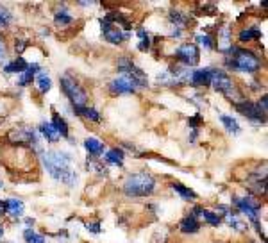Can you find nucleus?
I'll return each mask as SVG.
<instances>
[{"label":"nucleus","mask_w":268,"mask_h":243,"mask_svg":"<svg viewBox=\"0 0 268 243\" xmlns=\"http://www.w3.org/2000/svg\"><path fill=\"white\" fill-rule=\"evenodd\" d=\"M233 204L236 206L238 211L243 213V215L249 218V222H251L252 226L256 227L258 234H261L263 241H266L265 231H263V226H261V218H259V209H261V202H259L258 198H254V197H251V195H247V197H233Z\"/></svg>","instance_id":"39448f33"},{"label":"nucleus","mask_w":268,"mask_h":243,"mask_svg":"<svg viewBox=\"0 0 268 243\" xmlns=\"http://www.w3.org/2000/svg\"><path fill=\"white\" fill-rule=\"evenodd\" d=\"M117 67H118V72H120L122 75H127V77H131L132 81L136 82L138 90L147 88V86H148L147 74H145V72L141 70L140 67H136V63H134V61L129 56H122L120 59H118Z\"/></svg>","instance_id":"6e6552de"},{"label":"nucleus","mask_w":268,"mask_h":243,"mask_svg":"<svg viewBox=\"0 0 268 243\" xmlns=\"http://www.w3.org/2000/svg\"><path fill=\"white\" fill-rule=\"evenodd\" d=\"M38 74H39V64H38V63L29 64V67L25 68V70L20 74V77H18V86H21V88L29 86V84L32 82V79H34Z\"/></svg>","instance_id":"dca6fc26"},{"label":"nucleus","mask_w":268,"mask_h":243,"mask_svg":"<svg viewBox=\"0 0 268 243\" xmlns=\"http://www.w3.org/2000/svg\"><path fill=\"white\" fill-rule=\"evenodd\" d=\"M11 20H13V16H11L9 11H7L4 6H0V29L7 27V25L11 24Z\"/></svg>","instance_id":"f704fd0d"},{"label":"nucleus","mask_w":268,"mask_h":243,"mask_svg":"<svg viewBox=\"0 0 268 243\" xmlns=\"http://www.w3.org/2000/svg\"><path fill=\"white\" fill-rule=\"evenodd\" d=\"M220 122L224 123V127L227 129V132L231 134H238L240 132V125H238V122L234 120L233 117H229V115H220Z\"/></svg>","instance_id":"7c9ffc66"},{"label":"nucleus","mask_w":268,"mask_h":243,"mask_svg":"<svg viewBox=\"0 0 268 243\" xmlns=\"http://www.w3.org/2000/svg\"><path fill=\"white\" fill-rule=\"evenodd\" d=\"M209 86H213L216 92L222 93V95L226 97L227 100H231L233 104L245 99L241 90L236 86V82H234L233 79H231V75L227 74L226 70H222V68H211V81H209Z\"/></svg>","instance_id":"7ed1b4c3"},{"label":"nucleus","mask_w":268,"mask_h":243,"mask_svg":"<svg viewBox=\"0 0 268 243\" xmlns=\"http://www.w3.org/2000/svg\"><path fill=\"white\" fill-rule=\"evenodd\" d=\"M27 47H29V43L24 41V39H16V43H14V50H16V54H21Z\"/></svg>","instance_id":"4c0bfd02"},{"label":"nucleus","mask_w":268,"mask_h":243,"mask_svg":"<svg viewBox=\"0 0 268 243\" xmlns=\"http://www.w3.org/2000/svg\"><path fill=\"white\" fill-rule=\"evenodd\" d=\"M195 45H200V47H204V49H208V50H213L215 49V39L211 38L209 34H200V36H197V43Z\"/></svg>","instance_id":"473e14b6"},{"label":"nucleus","mask_w":268,"mask_h":243,"mask_svg":"<svg viewBox=\"0 0 268 243\" xmlns=\"http://www.w3.org/2000/svg\"><path fill=\"white\" fill-rule=\"evenodd\" d=\"M74 113L77 115V117H82V118H86V120H90V122H95V123L102 122V115H100L95 107H88V106L74 107Z\"/></svg>","instance_id":"6ab92c4d"},{"label":"nucleus","mask_w":268,"mask_h":243,"mask_svg":"<svg viewBox=\"0 0 268 243\" xmlns=\"http://www.w3.org/2000/svg\"><path fill=\"white\" fill-rule=\"evenodd\" d=\"M100 29H102L104 39H106L107 43H111V45H122V43L131 38L129 32H125L124 29L113 25L111 21H107L106 18H100Z\"/></svg>","instance_id":"9b49d317"},{"label":"nucleus","mask_w":268,"mask_h":243,"mask_svg":"<svg viewBox=\"0 0 268 243\" xmlns=\"http://www.w3.org/2000/svg\"><path fill=\"white\" fill-rule=\"evenodd\" d=\"M24 238L27 243H45V236L43 234L34 233L32 229H25L24 231Z\"/></svg>","instance_id":"2f4dec72"},{"label":"nucleus","mask_w":268,"mask_h":243,"mask_svg":"<svg viewBox=\"0 0 268 243\" xmlns=\"http://www.w3.org/2000/svg\"><path fill=\"white\" fill-rule=\"evenodd\" d=\"M54 21H56V25L64 27V25H70L72 21H74V18H72L66 11H59V13H56V16H54Z\"/></svg>","instance_id":"72a5a7b5"},{"label":"nucleus","mask_w":268,"mask_h":243,"mask_svg":"<svg viewBox=\"0 0 268 243\" xmlns=\"http://www.w3.org/2000/svg\"><path fill=\"white\" fill-rule=\"evenodd\" d=\"M170 188H172L175 193H179L181 197L184 198V201H193V198H197V193H195L191 188H188V186H184V184H181V183H172L170 184Z\"/></svg>","instance_id":"a878e982"},{"label":"nucleus","mask_w":268,"mask_h":243,"mask_svg":"<svg viewBox=\"0 0 268 243\" xmlns=\"http://www.w3.org/2000/svg\"><path fill=\"white\" fill-rule=\"evenodd\" d=\"M234 109L238 111L240 115H243L245 118H249L251 122L254 123H265L266 122V109H263L258 102H252V100H240V102L233 104Z\"/></svg>","instance_id":"1a4fd4ad"},{"label":"nucleus","mask_w":268,"mask_h":243,"mask_svg":"<svg viewBox=\"0 0 268 243\" xmlns=\"http://www.w3.org/2000/svg\"><path fill=\"white\" fill-rule=\"evenodd\" d=\"M191 215L193 216H200L202 220H204L206 224H209V226L213 227H218L220 224H222V215H218V213H213L209 211V209H204V208H193V211H191Z\"/></svg>","instance_id":"ddd939ff"},{"label":"nucleus","mask_w":268,"mask_h":243,"mask_svg":"<svg viewBox=\"0 0 268 243\" xmlns=\"http://www.w3.org/2000/svg\"><path fill=\"white\" fill-rule=\"evenodd\" d=\"M43 165L52 179L63 183L66 186H74L77 183V172L72 166V156L63 150H47L43 154Z\"/></svg>","instance_id":"f257e3e1"},{"label":"nucleus","mask_w":268,"mask_h":243,"mask_svg":"<svg viewBox=\"0 0 268 243\" xmlns=\"http://www.w3.org/2000/svg\"><path fill=\"white\" fill-rule=\"evenodd\" d=\"M86 166H88L90 172H95V173H99V175H102V177H106L107 172H109V170H107L106 166H104L102 163L99 161V158H88Z\"/></svg>","instance_id":"c756f323"},{"label":"nucleus","mask_w":268,"mask_h":243,"mask_svg":"<svg viewBox=\"0 0 268 243\" xmlns=\"http://www.w3.org/2000/svg\"><path fill=\"white\" fill-rule=\"evenodd\" d=\"M27 67H29V63L24 59V57H16V59H13L11 63L4 64V72H6V74H18L20 75Z\"/></svg>","instance_id":"5701e85b"},{"label":"nucleus","mask_w":268,"mask_h":243,"mask_svg":"<svg viewBox=\"0 0 268 243\" xmlns=\"http://www.w3.org/2000/svg\"><path fill=\"white\" fill-rule=\"evenodd\" d=\"M7 141L14 147H25V145H31L36 150H39V138L36 129L31 127H16V129H11L7 134Z\"/></svg>","instance_id":"0eeeda50"},{"label":"nucleus","mask_w":268,"mask_h":243,"mask_svg":"<svg viewBox=\"0 0 268 243\" xmlns=\"http://www.w3.org/2000/svg\"><path fill=\"white\" fill-rule=\"evenodd\" d=\"M61 90H63V93L66 95V99L70 100L74 107L88 106V93L84 92V88L72 75L66 74L61 77Z\"/></svg>","instance_id":"423d86ee"},{"label":"nucleus","mask_w":268,"mask_h":243,"mask_svg":"<svg viewBox=\"0 0 268 243\" xmlns=\"http://www.w3.org/2000/svg\"><path fill=\"white\" fill-rule=\"evenodd\" d=\"M173 57H175L179 63H183L186 68L197 67L198 61H200V50L195 43H183L175 49L173 52Z\"/></svg>","instance_id":"9d476101"},{"label":"nucleus","mask_w":268,"mask_h":243,"mask_svg":"<svg viewBox=\"0 0 268 243\" xmlns=\"http://www.w3.org/2000/svg\"><path fill=\"white\" fill-rule=\"evenodd\" d=\"M54 125V129L57 130V134H59V138H70V127H68L66 120H64L63 117H61L59 113H56L54 111L52 113V122H50Z\"/></svg>","instance_id":"a211bd4d"},{"label":"nucleus","mask_w":268,"mask_h":243,"mask_svg":"<svg viewBox=\"0 0 268 243\" xmlns=\"http://www.w3.org/2000/svg\"><path fill=\"white\" fill-rule=\"evenodd\" d=\"M4 233H6V229H4V227H2V226H0V238H2V236H4Z\"/></svg>","instance_id":"79ce46f5"},{"label":"nucleus","mask_w":268,"mask_h":243,"mask_svg":"<svg viewBox=\"0 0 268 243\" xmlns=\"http://www.w3.org/2000/svg\"><path fill=\"white\" fill-rule=\"evenodd\" d=\"M50 88H52V79L49 77L47 72H39V74L36 75V90H38L41 95H45V93L50 92Z\"/></svg>","instance_id":"4be33fe9"},{"label":"nucleus","mask_w":268,"mask_h":243,"mask_svg":"<svg viewBox=\"0 0 268 243\" xmlns=\"http://www.w3.org/2000/svg\"><path fill=\"white\" fill-rule=\"evenodd\" d=\"M179 231L184 234H195L200 231V222H198L197 216H193L190 213L188 216H184L183 220L179 222Z\"/></svg>","instance_id":"2eb2a0df"},{"label":"nucleus","mask_w":268,"mask_h":243,"mask_svg":"<svg viewBox=\"0 0 268 243\" xmlns=\"http://www.w3.org/2000/svg\"><path fill=\"white\" fill-rule=\"evenodd\" d=\"M154 191H155V179L148 172L131 173L124 183V193L132 198L150 197Z\"/></svg>","instance_id":"20e7f679"},{"label":"nucleus","mask_w":268,"mask_h":243,"mask_svg":"<svg viewBox=\"0 0 268 243\" xmlns=\"http://www.w3.org/2000/svg\"><path fill=\"white\" fill-rule=\"evenodd\" d=\"M86 229H88L92 234H99L100 231H102V229H100V222H99V220H97V222H88V224H86Z\"/></svg>","instance_id":"e433bc0d"},{"label":"nucleus","mask_w":268,"mask_h":243,"mask_svg":"<svg viewBox=\"0 0 268 243\" xmlns=\"http://www.w3.org/2000/svg\"><path fill=\"white\" fill-rule=\"evenodd\" d=\"M168 18H170V21H172V25H173L175 29H183L184 25H186L188 21H190L188 14L181 13V11H170Z\"/></svg>","instance_id":"c85d7f7f"},{"label":"nucleus","mask_w":268,"mask_h":243,"mask_svg":"<svg viewBox=\"0 0 268 243\" xmlns=\"http://www.w3.org/2000/svg\"><path fill=\"white\" fill-rule=\"evenodd\" d=\"M4 206H6L7 215L14 216V218H20V216H24L25 206H24V202L18 201V198H7V201H4Z\"/></svg>","instance_id":"f3484780"},{"label":"nucleus","mask_w":268,"mask_h":243,"mask_svg":"<svg viewBox=\"0 0 268 243\" xmlns=\"http://www.w3.org/2000/svg\"><path fill=\"white\" fill-rule=\"evenodd\" d=\"M109 92L113 93V95H131V93L138 92V86L131 77L118 74V77H115L113 81L109 82Z\"/></svg>","instance_id":"f8f14e48"},{"label":"nucleus","mask_w":268,"mask_h":243,"mask_svg":"<svg viewBox=\"0 0 268 243\" xmlns=\"http://www.w3.org/2000/svg\"><path fill=\"white\" fill-rule=\"evenodd\" d=\"M84 148L92 158H99L104 152V143L97 138H86L84 140Z\"/></svg>","instance_id":"412c9836"},{"label":"nucleus","mask_w":268,"mask_h":243,"mask_svg":"<svg viewBox=\"0 0 268 243\" xmlns=\"http://www.w3.org/2000/svg\"><path fill=\"white\" fill-rule=\"evenodd\" d=\"M202 122H204V118H202L200 113H195L193 117L188 120V125L191 127V130H198V127L202 125Z\"/></svg>","instance_id":"c9c22d12"},{"label":"nucleus","mask_w":268,"mask_h":243,"mask_svg":"<svg viewBox=\"0 0 268 243\" xmlns=\"http://www.w3.org/2000/svg\"><path fill=\"white\" fill-rule=\"evenodd\" d=\"M0 243H13V241H0Z\"/></svg>","instance_id":"37998d69"},{"label":"nucleus","mask_w":268,"mask_h":243,"mask_svg":"<svg viewBox=\"0 0 268 243\" xmlns=\"http://www.w3.org/2000/svg\"><path fill=\"white\" fill-rule=\"evenodd\" d=\"M124 159H125V154L122 148H111V150H107V154H106V161L111 163V165L122 166L124 165Z\"/></svg>","instance_id":"cd10ccee"},{"label":"nucleus","mask_w":268,"mask_h":243,"mask_svg":"<svg viewBox=\"0 0 268 243\" xmlns=\"http://www.w3.org/2000/svg\"><path fill=\"white\" fill-rule=\"evenodd\" d=\"M224 216H226V222H227V226L229 227H233L234 231H240V233H243L245 229H247V226H245L243 222L240 220V216L236 215V213H231V211H227V213H224Z\"/></svg>","instance_id":"393cba45"},{"label":"nucleus","mask_w":268,"mask_h":243,"mask_svg":"<svg viewBox=\"0 0 268 243\" xmlns=\"http://www.w3.org/2000/svg\"><path fill=\"white\" fill-rule=\"evenodd\" d=\"M136 34H138V38H140V43H138V50H140V52H147V50H150L152 39H150V36H148V32L145 31L143 27H140L136 31Z\"/></svg>","instance_id":"bb28decb"},{"label":"nucleus","mask_w":268,"mask_h":243,"mask_svg":"<svg viewBox=\"0 0 268 243\" xmlns=\"http://www.w3.org/2000/svg\"><path fill=\"white\" fill-rule=\"evenodd\" d=\"M25 224H27V226H34V220H32V218H27V220H25Z\"/></svg>","instance_id":"a19ab883"},{"label":"nucleus","mask_w":268,"mask_h":243,"mask_svg":"<svg viewBox=\"0 0 268 243\" xmlns=\"http://www.w3.org/2000/svg\"><path fill=\"white\" fill-rule=\"evenodd\" d=\"M6 213V206H4V201H0V216H4Z\"/></svg>","instance_id":"ea45409f"},{"label":"nucleus","mask_w":268,"mask_h":243,"mask_svg":"<svg viewBox=\"0 0 268 243\" xmlns=\"http://www.w3.org/2000/svg\"><path fill=\"white\" fill-rule=\"evenodd\" d=\"M226 67L240 74L254 75L261 70V59L256 52L241 47H231L226 52Z\"/></svg>","instance_id":"f03ea898"},{"label":"nucleus","mask_w":268,"mask_h":243,"mask_svg":"<svg viewBox=\"0 0 268 243\" xmlns=\"http://www.w3.org/2000/svg\"><path fill=\"white\" fill-rule=\"evenodd\" d=\"M209 81H211V68H200V70H193L191 72V79L190 84L191 86H209Z\"/></svg>","instance_id":"4468645a"},{"label":"nucleus","mask_w":268,"mask_h":243,"mask_svg":"<svg viewBox=\"0 0 268 243\" xmlns=\"http://www.w3.org/2000/svg\"><path fill=\"white\" fill-rule=\"evenodd\" d=\"M238 39L241 43H251V41H259L261 39V31L258 27H245L240 31L238 34Z\"/></svg>","instance_id":"aec40b11"},{"label":"nucleus","mask_w":268,"mask_h":243,"mask_svg":"<svg viewBox=\"0 0 268 243\" xmlns=\"http://www.w3.org/2000/svg\"><path fill=\"white\" fill-rule=\"evenodd\" d=\"M38 130L47 138V141H50V143H56V141H59V134H57V130L54 129V125L50 122H43L41 125H39Z\"/></svg>","instance_id":"b1692460"},{"label":"nucleus","mask_w":268,"mask_h":243,"mask_svg":"<svg viewBox=\"0 0 268 243\" xmlns=\"http://www.w3.org/2000/svg\"><path fill=\"white\" fill-rule=\"evenodd\" d=\"M7 59V49H6V43L0 39V64L4 63V61Z\"/></svg>","instance_id":"58836bf2"}]
</instances>
